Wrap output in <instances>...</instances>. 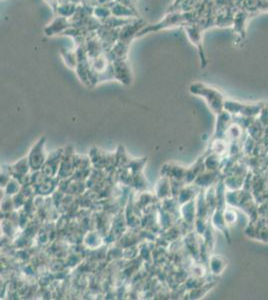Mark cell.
Segmentation results:
<instances>
[{
	"label": "cell",
	"instance_id": "277c9868",
	"mask_svg": "<svg viewBox=\"0 0 268 300\" xmlns=\"http://www.w3.org/2000/svg\"><path fill=\"white\" fill-rule=\"evenodd\" d=\"M248 19H249V13L247 10H245V11H239L233 20L234 28H235L236 32L239 33L241 36H244V34H245Z\"/></svg>",
	"mask_w": 268,
	"mask_h": 300
},
{
	"label": "cell",
	"instance_id": "6da1fadb",
	"mask_svg": "<svg viewBox=\"0 0 268 300\" xmlns=\"http://www.w3.org/2000/svg\"><path fill=\"white\" fill-rule=\"evenodd\" d=\"M189 90L193 94L203 97L209 105L210 109L217 116L223 112L225 101L222 93H220V90L200 82L192 83L189 87Z\"/></svg>",
	"mask_w": 268,
	"mask_h": 300
},
{
	"label": "cell",
	"instance_id": "3957f363",
	"mask_svg": "<svg viewBox=\"0 0 268 300\" xmlns=\"http://www.w3.org/2000/svg\"><path fill=\"white\" fill-rule=\"evenodd\" d=\"M185 31L187 32L190 41L194 44L195 47H197L198 51H199V55L201 57V63L203 64V66L206 64L205 61V55H204V49L202 47V38H201V32L198 28L193 27V26H187L185 27Z\"/></svg>",
	"mask_w": 268,
	"mask_h": 300
},
{
	"label": "cell",
	"instance_id": "7a4b0ae2",
	"mask_svg": "<svg viewBox=\"0 0 268 300\" xmlns=\"http://www.w3.org/2000/svg\"><path fill=\"white\" fill-rule=\"evenodd\" d=\"M43 147H44V139H40L36 143V145L33 146L32 150L29 153L28 162L30 164V167L34 170L40 169L44 163L45 155H44Z\"/></svg>",
	"mask_w": 268,
	"mask_h": 300
},
{
	"label": "cell",
	"instance_id": "5b68a950",
	"mask_svg": "<svg viewBox=\"0 0 268 300\" xmlns=\"http://www.w3.org/2000/svg\"><path fill=\"white\" fill-rule=\"evenodd\" d=\"M246 10L268 11V0H246Z\"/></svg>",
	"mask_w": 268,
	"mask_h": 300
}]
</instances>
